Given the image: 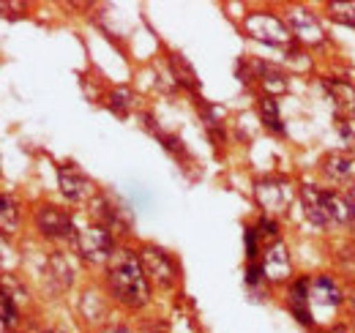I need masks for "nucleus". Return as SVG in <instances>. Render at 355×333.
<instances>
[{
    "instance_id": "f257e3e1",
    "label": "nucleus",
    "mask_w": 355,
    "mask_h": 333,
    "mask_svg": "<svg viewBox=\"0 0 355 333\" xmlns=\"http://www.w3.org/2000/svg\"><path fill=\"white\" fill-rule=\"evenodd\" d=\"M107 284H110V292L129 309L145 306L150 298V284H148L145 268H142L139 257L129 249L112 254L110 271H107Z\"/></svg>"
},
{
    "instance_id": "f03ea898",
    "label": "nucleus",
    "mask_w": 355,
    "mask_h": 333,
    "mask_svg": "<svg viewBox=\"0 0 355 333\" xmlns=\"http://www.w3.org/2000/svg\"><path fill=\"white\" fill-rule=\"evenodd\" d=\"M246 33L257 42L268 44V46H287L293 39L290 28L279 17L266 14V11H254V14L246 17Z\"/></svg>"
},
{
    "instance_id": "7ed1b4c3",
    "label": "nucleus",
    "mask_w": 355,
    "mask_h": 333,
    "mask_svg": "<svg viewBox=\"0 0 355 333\" xmlns=\"http://www.w3.org/2000/svg\"><path fill=\"white\" fill-rule=\"evenodd\" d=\"M77 251L88 262H107V259H112V251H115L112 232L107 227H101V224L83 230L77 235Z\"/></svg>"
},
{
    "instance_id": "20e7f679",
    "label": "nucleus",
    "mask_w": 355,
    "mask_h": 333,
    "mask_svg": "<svg viewBox=\"0 0 355 333\" xmlns=\"http://www.w3.org/2000/svg\"><path fill=\"white\" fill-rule=\"evenodd\" d=\"M254 200L266 213H282L290 203V183L284 178H260L254 183Z\"/></svg>"
},
{
    "instance_id": "39448f33",
    "label": "nucleus",
    "mask_w": 355,
    "mask_h": 333,
    "mask_svg": "<svg viewBox=\"0 0 355 333\" xmlns=\"http://www.w3.org/2000/svg\"><path fill=\"white\" fill-rule=\"evenodd\" d=\"M139 262H142V268H145V276H150L156 284H162V287H173V284H175L178 268H175V262L170 259L167 251L156 249V246H148V249H142Z\"/></svg>"
},
{
    "instance_id": "423d86ee",
    "label": "nucleus",
    "mask_w": 355,
    "mask_h": 333,
    "mask_svg": "<svg viewBox=\"0 0 355 333\" xmlns=\"http://www.w3.org/2000/svg\"><path fill=\"white\" fill-rule=\"evenodd\" d=\"M36 227L44 238H52V241H63L74 235V219L55 205H44L36 210Z\"/></svg>"
},
{
    "instance_id": "0eeeda50",
    "label": "nucleus",
    "mask_w": 355,
    "mask_h": 333,
    "mask_svg": "<svg viewBox=\"0 0 355 333\" xmlns=\"http://www.w3.org/2000/svg\"><path fill=\"white\" fill-rule=\"evenodd\" d=\"M58 183L66 200L71 203H85L90 197H96V186L85 172H80L77 166H60L58 169Z\"/></svg>"
},
{
    "instance_id": "6e6552de",
    "label": "nucleus",
    "mask_w": 355,
    "mask_h": 333,
    "mask_svg": "<svg viewBox=\"0 0 355 333\" xmlns=\"http://www.w3.org/2000/svg\"><path fill=\"white\" fill-rule=\"evenodd\" d=\"M287 25H290V33L295 36V39H301L304 44H322L325 42V31H322V25H320V19L306 11V8H293L290 11V17H287Z\"/></svg>"
},
{
    "instance_id": "1a4fd4ad",
    "label": "nucleus",
    "mask_w": 355,
    "mask_h": 333,
    "mask_svg": "<svg viewBox=\"0 0 355 333\" xmlns=\"http://www.w3.org/2000/svg\"><path fill=\"white\" fill-rule=\"evenodd\" d=\"M301 205L304 213L314 227H328L331 224V208H328V191L317 189V186H304L301 189Z\"/></svg>"
},
{
    "instance_id": "9d476101",
    "label": "nucleus",
    "mask_w": 355,
    "mask_h": 333,
    "mask_svg": "<svg viewBox=\"0 0 355 333\" xmlns=\"http://www.w3.org/2000/svg\"><path fill=\"white\" fill-rule=\"evenodd\" d=\"M263 273H266L268 282H284L290 273H293V262H290V254H287V246L282 241H273L266 249V257H263Z\"/></svg>"
},
{
    "instance_id": "9b49d317",
    "label": "nucleus",
    "mask_w": 355,
    "mask_h": 333,
    "mask_svg": "<svg viewBox=\"0 0 355 333\" xmlns=\"http://www.w3.org/2000/svg\"><path fill=\"white\" fill-rule=\"evenodd\" d=\"M287 306L293 311V317L301 323V325H314L311 320V300H309V282L306 279H295L290 284V292H287Z\"/></svg>"
},
{
    "instance_id": "f8f14e48",
    "label": "nucleus",
    "mask_w": 355,
    "mask_h": 333,
    "mask_svg": "<svg viewBox=\"0 0 355 333\" xmlns=\"http://www.w3.org/2000/svg\"><path fill=\"white\" fill-rule=\"evenodd\" d=\"M93 216L101 221V227H107V230H123L126 227V210L121 208L110 194H98L96 200H93Z\"/></svg>"
},
{
    "instance_id": "ddd939ff",
    "label": "nucleus",
    "mask_w": 355,
    "mask_h": 333,
    "mask_svg": "<svg viewBox=\"0 0 355 333\" xmlns=\"http://www.w3.org/2000/svg\"><path fill=\"white\" fill-rule=\"evenodd\" d=\"M309 300L325 309H336L342 303V290L331 276H314L309 282Z\"/></svg>"
},
{
    "instance_id": "4468645a",
    "label": "nucleus",
    "mask_w": 355,
    "mask_h": 333,
    "mask_svg": "<svg viewBox=\"0 0 355 333\" xmlns=\"http://www.w3.org/2000/svg\"><path fill=\"white\" fill-rule=\"evenodd\" d=\"M322 85H325L331 101H334L347 118H355V85L345 83V80H325Z\"/></svg>"
},
{
    "instance_id": "2eb2a0df",
    "label": "nucleus",
    "mask_w": 355,
    "mask_h": 333,
    "mask_svg": "<svg viewBox=\"0 0 355 333\" xmlns=\"http://www.w3.org/2000/svg\"><path fill=\"white\" fill-rule=\"evenodd\" d=\"M328 208H331V221H336V224H355V203L350 197L328 191Z\"/></svg>"
},
{
    "instance_id": "dca6fc26",
    "label": "nucleus",
    "mask_w": 355,
    "mask_h": 333,
    "mask_svg": "<svg viewBox=\"0 0 355 333\" xmlns=\"http://www.w3.org/2000/svg\"><path fill=\"white\" fill-rule=\"evenodd\" d=\"M322 172H325L331 180H350L355 166H353V162H350L347 156H342V153H328V156L322 159Z\"/></svg>"
},
{
    "instance_id": "f3484780",
    "label": "nucleus",
    "mask_w": 355,
    "mask_h": 333,
    "mask_svg": "<svg viewBox=\"0 0 355 333\" xmlns=\"http://www.w3.org/2000/svg\"><path fill=\"white\" fill-rule=\"evenodd\" d=\"M17 320H19V309H17V298L11 292V282L8 284L0 282V323L8 325V328H14Z\"/></svg>"
},
{
    "instance_id": "a211bd4d",
    "label": "nucleus",
    "mask_w": 355,
    "mask_h": 333,
    "mask_svg": "<svg viewBox=\"0 0 355 333\" xmlns=\"http://www.w3.org/2000/svg\"><path fill=\"white\" fill-rule=\"evenodd\" d=\"M49 282L58 287V290H66L71 284V265L66 262L63 254H52L49 257Z\"/></svg>"
},
{
    "instance_id": "6ab92c4d",
    "label": "nucleus",
    "mask_w": 355,
    "mask_h": 333,
    "mask_svg": "<svg viewBox=\"0 0 355 333\" xmlns=\"http://www.w3.org/2000/svg\"><path fill=\"white\" fill-rule=\"evenodd\" d=\"M170 66H173V71H175V77H178V83L180 85H186V87H191V90H197V87H200L194 69L186 63V58H183V55H170Z\"/></svg>"
},
{
    "instance_id": "aec40b11",
    "label": "nucleus",
    "mask_w": 355,
    "mask_h": 333,
    "mask_svg": "<svg viewBox=\"0 0 355 333\" xmlns=\"http://www.w3.org/2000/svg\"><path fill=\"white\" fill-rule=\"evenodd\" d=\"M260 115H263V123L268 128H273V131H284V126H282V115H279V101L273 99V96H266V99H260Z\"/></svg>"
},
{
    "instance_id": "412c9836",
    "label": "nucleus",
    "mask_w": 355,
    "mask_h": 333,
    "mask_svg": "<svg viewBox=\"0 0 355 333\" xmlns=\"http://www.w3.org/2000/svg\"><path fill=\"white\" fill-rule=\"evenodd\" d=\"M132 104H134V93L129 87H115V90L110 93V110H112L115 115L126 118L129 110H132Z\"/></svg>"
},
{
    "instance_id": "4be33fe9",
    "label": "nucleus",
    "mask_w": 355,
    "mask_h": 333,
    "mask_svg": "<svg viewBox=\"0 0 355 333\" xmlns=\"http://www.w3.org/2000/svg\"><path fill=\"white\" fill-rule=\"evenodd\" d=\"M17 219H19L17 203L11 197L0 194V230H14L17 227Z\"/></svg>"
},
{
    "instance_id": "5701e85b",
    "label": "nucleus",
    "mask_w": 355,
    "mask_h": 333,
    "mask_svg": "<svg viewBox=\"0 0 355 333\" xmlns=\"http://www.w3.org/2000/svg\"><path fill=\"white\" fill-rule=\"evenodd\" d=\"M328 11L336 22H345L355 28V3H328Z\"/></svg>"
},
{
    "instance_id": "b1692460",
    "label": "nucleus",
    "mask_w": 355,
    "mask_h": 333,
    "mask_svg": "<svg viewBox=\"0 0 355 333\" xmlns=\"http://www.w3.org/2000/svg\"><path fill=\"white\" fill-rule=\"evenodd\" d=\"M246 282L254 287V284H263L266 282V273H263V265H257V262H252L249 265V271H246Z\"/></svg>"
},
{
    "instance_id": "393cba45",
    "label": "nucleus",
    "mask_w": 355,
    "mask_h": 333,
    "mask_svg": "<svg viewBox=\"0 0 355 333\" xmlns=\"http://www.w3.org/2000/svg\"><path fill=\"white\" fill-rule=\"evenodd\" d=\"M246 251H249V259L254 262V257H257V230L254 227L246 230Z\"/></svg>"
},
{
    "instance_id": "a878e982",
    "label": "nucleus",
    "mask_w": 355,
    "mask_h": 333,
    "mask_svg": "<svg viewBox=\"0 0 355 333\" xmlns=\"http://www.w3.org/2000/svg\"><path fill=\"white\" fill-rule=\"evenodd\" d=\"M254 230H263V235H270V238H273V235L279 232L276 221H273V219H268V216H263V219H260V224H257Z\"/></svg>"
},
{
    "instance_id": "bb28decb",
    "label": "nucleus",
    "mask_w": 355,
    "mask_h": 333,
    "mask_svg": "<svg viewBox=\"0 0 355 333\" xmlns=\"http://www.w3.org/2000/svg\"><path fill=\"white\" fill-rule=\"evenodd\" d=\"M104 333H132V331H129L126 325H110V328H107Z\"/></svg>"
},
{
    "instance_id": "cd10ccee",
    "label": "nucleus",
    "mask_w": 355,
    "mask_h": 333,
    "mask_svg": "<svg viewBox=\"0 0 355 333\" xmlns=\"http://www.w3.org/2000/svg\"><path fill=\"white\" fill-rule=\"evenodd\" d=\"M331 333H350V331H347L345 325H336V328H334V331H331Z\"/></svg>"
},
{
    "instance_id": "c85d7f7f",
    "label": "nucleus",
    "mask_w": 355,
    "mask_h": 333,
    "mask_svg": "<svg viewBox=\"0 0 355 333\" xmlns=\"http://www.w3.org/2000/svg\"><path fill=\"white\" fill-rule=\"evenodd\" d=\"M44 333H63V331H44Z\"/></svg>"
}]
</instances>
